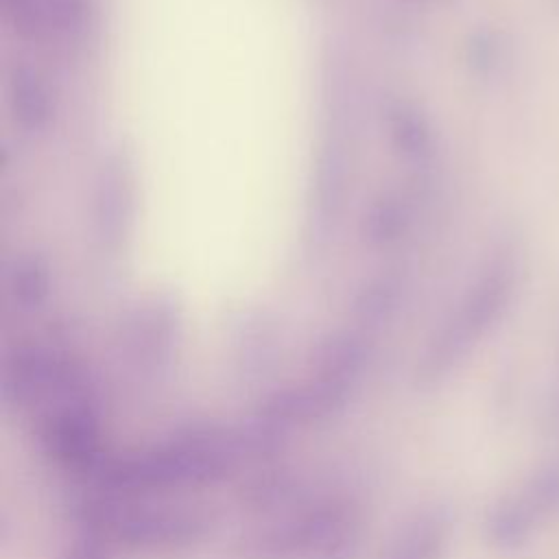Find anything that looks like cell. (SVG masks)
Here are the masks:
<instances>
[{"label": "cell", "instance_id": "obj_1", "mask_svg": "<svg viewBox=\"0 0 559 559\" xmlns=\"http://www.w3.org/2000/svg\"><path fill=\"white\" fill-rule=\"evenodd\" d=\"M518 275L520 266L511 251H498L485 262L439 336L441 358L461 356L504 314L513 299Z\"/></svg>", "mask_w": 559, "mask_h": 559}, {"label": "cell", "instance_id": "obj_2", "mask_svg": "<svg viewBox=\"0 0 559 559\" xmlns=\"http://www.w3.org/2000/svg\"><path fill=\"white\" fill-rule=\"evenodd\" d=\"M133 216V175L120 153L103 157L92 190V234L103 251H116Z\"/></svg>", "mask_w": 559, "mask_h": 559}, {"label": "cell", "instance_id": "obj_3", "mask_svg": "<svg viewBox=\"0 0 559 559\" xmlns=\"http://www.w3.org/2000/svg\"><path fill=\"white\" fill-rule=\"evenodd\" d=\"M7 94L11 116L24 133L41 135L52 127L57 98L39 70L24 63L15 66L9 74Z\"/></svg>", "mask_w": 559, "mask_h": 559}, {"label": "cell", "instance_id": "obj_4", "mask_svg": "<svg viewBox=\"0 0 559 559\" xmlns=\"http://www.w3.org/2000/svg\"><path fill=\"white\" fill-rule=\"evenodd\" d=\"M347 186V157L338 140L325 142L319 153L314 194H312V221L317 231H328L330 223L336 221Z\"/></svg>", "mask_w": 559, "mask_h": 559}, {"label": "cell", "instance_id": "obj_5", "mask_svg": "<svg viewBox=\"0 0 559 559\" xmlns=\"http://www.w3.org/2000/svg\"><path fill=\"white\" fill-rule=\"evenodd\" d=\"M386 129L397 155L411 164H426L435 155V129L428 116L413 103H395L386 116Z\"/></svg>", "mask_w": 559, "mask_h": 559}, {"label": "cell", "instance_id": "obj_6", "mask_svg": "<svg viewBox=\"0 0 559 559\" xmlns=\"http://www.w3.org/2000/svg\"><path fill=\"white\" fill-rule=\"evenodd\" d=\"M411 227L408 203L393 192L380 194L362 218V238L373 249L395 245Z\"/></svg>", "mask_w": 559, "mask_h": 559}, {"label": "cell", "instance_id": "obj_7", "mask_svg": "<svg viewBox=\"0 0 559 559\" xmlns=\"http://www.w3.org/2000/svg\"><path fill=\"white\" fill-rule=\"evenodd\" d=\"M7 284L20 306L37 308L48 299L52 288L50 262L41 253H22L11 262Z\"/></svg>", "mask_w": 559, "mask_h": 559}, {"label": "cell", "instance_id": "obj_8", "mask_svg": "<svg viewBox=\"0 0 559 559\" xmlns=\"http://www.w3.org/2000/svg\"><path fill=\"white\" fill-rule=\"evenodd\" d=\"M402 293V277L395 273H380L369 277L365 288L358 293V310L369 317H378L391 310Z\"/></svg>", "mask_w": 559, "mask_h": 559}, {"label": "cell", "instance_id": "obj_9", "mask_svg": "<svg viewBox=\"0 0 559 559\" xmlns=\"http://www.w3.org/2000/svg\"><path fill=\"white\" fill-rule=\"evenodd\" d=\"M528 507L542 515L559 509V467H550L537 476L531 489Z\"/></svg>", "mask_w": 559, "mask_h": 559}, {"label": "cell", "instance_id": "obj_10", "mask_svg": "<svg viewBox=\"0 0 559 559\" xmlns=\"http://www.w3.org/2000/svg\"><path fill=\"white\" fill-rule=\"evenodd\" d=\"M500 59V44L493 35L480 33L469 44V61L478 72H491Z\"/></svg>", "mask_w": 559, "mask_h": 559}]
</instances>
